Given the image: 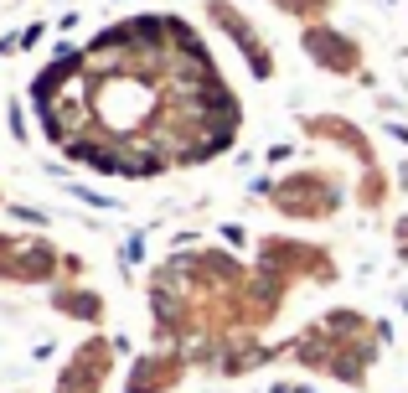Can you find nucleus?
I'll use <instances>...</instances> for the list:
<instances>
[{"label":"nucleus","instance_id":"obj_9","mask_svg":"<svg viewBox=\"0 0 408 393\" xmlns=\"http://www.w3.org/2000/svg\"><path fill=\"white\" fill-rule=\"evenodd\" d=\"M269 393H315V388H310V383H274Z\"/></svg>","mask_w":408,"mask_h":393},{"label":"nucleus","instance_id":"obj_8","mask_svg":"<svg viewBox=\"0 0 408 393\" xmlns=\"http://www.w3.org/2000/svg\"><path fill=\"white\" fill-rule=\"evenodd\" d=\"M279 11H290V16H300V21H315V16H326L331 11V0H274Z\"/></svg>","mask_w":408,"mask_h":393},{"label":"nucleus","instance_id":"obj_3","mask_svg":"<svg viewBox=\"0 0 408 393\" xmlns=\"http://www.w3.org/2000/svg\"><path fill=\"white\" fill-rule=\"evenodd\" d=\"M103 378H109V342L93 337V342H83L73 362L62 367V378H57V393H98Z\"/></svg>","mask_w":408,"mask_h":393},{"label":"nucleus","instance_id":"obj_1","mask_svg":"<svg viewBox=\"0 0 408 393\" xmlns=\"http://www.w3.org/2000/svg\"><path fill=\"white\" fill-rule=\"evenodd\" d=\"M269 196L285 217H300V223H320L341 207V181L326 176V171H295L285 181H269Z\"/></svg>","mask_w":408,"mask_h":393},{"label":"nucleus","instance_id":"obj_2","mask_svg":"<svg viewBox=\"0 0 408 393\" xmlns=\"http://www.w3.org/2000/svg\"><path fill=\"white\" fill-rule=\"evenodd\" d=\"M62 254L47 238H0V279L16 285H57Z\"/></svg>","mask_w":408,"mask_h":393},{"label":"nucleus","instance_id":"obj_5","mask_svg":"<svg viewBox=\"0 0 408 393\" xmlns=\"http://www.w3.org/2000/svg\"><path fill=\"white\" fill-rule=\"evenodd\" d=\"M181 373H186V357L176 347H160V352L140 357V367H135V378L124 383V393H165L170 383H181Z\"/></svg>","mask_w":408,"mask_h":393},{"label":"nucleus","instance_id":"obj_7","mask_svg":"<svg viewBox=\"0 0 408 393\" xmlns=\"http://www.w3.org/2000/svg\"><path fill=\"white\" fill-rule=\"evenodd\" d=\"M52 305L68 316H83V321H103V300L88 290V285H57L52 290Z\"/></svg>","mask_w":408,"mask_h":393},{"label":"nucleus","instance_id":"obj_6","mask_svg":"<svg viewBox=\"0 0 408 393\" xmlns=\"http://www.w3.org/2000/svg\"><path fill=\"white\" fill-rule=\"evenodd\" d=\"M212 21H218V26H228V31H233V41H238V47H243L248 68L259 73V78H269V73H274V57H269V47H264V36L253 31V26H248V21H243L238 11H233V6H223V0H218V6H212Z\"/></svg>","mask_w":408,"mask_h":393},{"label":"nucleus","instance_id":"obj_4","mask_svg":"<svg viewBox=\"0 0 408 393\" xmlns=\"http://www.w3.org/2000/svg\"><path fill=\"white\" fill-rule=\"evenodd\" d=\"M300 41H305V52H310L326 73H362V47H357L352 36H341V31H331V26H310Z\"/></svg>","mask_w":408,"mask_h":393}]
</instances>
